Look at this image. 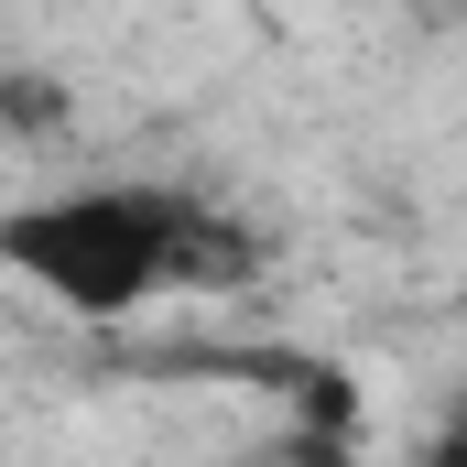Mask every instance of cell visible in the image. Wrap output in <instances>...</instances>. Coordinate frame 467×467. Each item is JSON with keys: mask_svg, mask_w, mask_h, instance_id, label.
<instances>
[{"mask_svg": "<svg viewBox=\"0 0 467 467\" xmlns=\"http://www.w3.org/2000/svg\"><path fill=\"white\" fill-rule=\"evenodd\" d=\"M250 261H261V239L163 174L55 185V196L0 207V272H22L44 305H66L88 327L141 316L152 294H229V283H250Z\"/></svg>", "mask_w": 467, "mask_h": 467, "instance_id": "1", "label": "cell"}, {"mask_svg": "<svg viewBox=\"0 0 467 467\" xmlns=\"http://www.w3.org/2000/svg\"><path fill=\"white\" fill-rule=\"evenodd\" d=\"M283 413H294V457H305V467H348L358 457V424H369V391H358L348 358L294 348V369H283Z\"/></svg>", "mask_w": 467, "mask_h": 467, "instance_id": "2", "label": "cell"}, {"mask_svg": "<svg viewBox=\"0 0 467 467\" xmlns=\"http://www.w3.org/2000/svg\"><path fill=\"white\" fill-rule=\"evenodd\" d=\"M0 119H66L55 77H0Z\"/></svg>", "mask_w": 467, "mask_h": 467, "instance_id": "3", "label": "cell"}, {"mask_svg": "<svg viewBox=\"0 0 467 467\" xmlns=\"http://www.w3.org/2000/svg\"><path fill=\"white\" fill-rule=\"evenodd\" d=\"M402 467H467V413H457V424H446V435H435V446H413V457H402Z\"/></svg>", "mask_w": 467, "mask_h": 467, "instance_id": "4", "label": "cell"}]
</instances>
